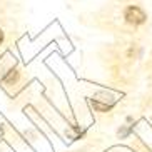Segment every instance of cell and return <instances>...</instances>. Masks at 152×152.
Wrapping results in <instances>:
<instances>
[{"mask_svg":"<svg viewBox=\"0 0 152 152\" xmlns=\"http://www.w3.org/2000/svg\"><path fill=\"white\" fill-rule=\"evenodd\" d=\"M124 18L127 20L129 23H132V25H140V23L145 22V14H144L142 9H139V7H135V5H132V7H127L124 12Z\"/></svg>","mask_w":152,"mask_h":152,"instance_id":"obj_1","label":"cell"},{"mask_svg":"<svg viewBox=\"0 0 152 152\" xmlns=\"http://www.w3.org/2000/svg\"><path fill=\"white\" fill-rule=\"evenodd\" d=\"M2 42H4V32L0 30V45H2Z\"/></svg>","mask_w":152,"mask_h":152,"instance_id":"obj_2","label":"cell"}]
</instances>
